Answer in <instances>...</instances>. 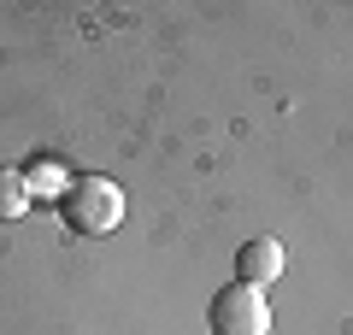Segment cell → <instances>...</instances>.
<instances>
[{"instance_id":"obj_3","label":"cell","mask_w":353,"mask_h":335,"mask_svg":"<svg viewBox=\"0 0 353 335\" xmlns=\"http://www.w3.org/2000/svg\"><path fill=\"white\" fill-rule=\"evenodd\" d=\"M277 276H283V247L271 236H253V241L236 247V283L265 288V283H277Z\"/></svg>"},{"instance_id":"obj_4","label":"cell","mask_w":353,"mask_h":335,"mask_svg":"<svg viewBox=\"0 0 353 335\" xmlns=\"http://www.w3.org/2000/svg\"><path fill=\"white\" fill-rule=\"evenodd\" d=\"M30 212V176L18 165H0V223H12Z\"/></svg>"},{"instance_id":"obj_1","label":"cell","mask_w":353,"mask_h":335,"mask_svg":"<svg viewBox=\"0 0 353 335\" xmlns=\"http://www.w3.org/2000/svg\"><path fill=\"white\" fill-rule=\"evenodd\" d=\"M65 223H71L77 236H112L118 223H124V188L112 176H77L59 200Z\"/></svg>"},{"instance_id":"obj_5","label":"cell","mask_w":353,"mask_h":335,"mask_svg":"<svg viewBox=\"0 0 353 335\" xmlns=\"http://www.w3.org/2000/svg\"><path fill=\"white\" fill-rule=\"evenodd\" d=\"M24 176L36 183V194H48V188L59 183V165H53V159H41V165H36V159H30V171H24Z\"/></svg>"},{"instance_id":"obj_2","label":"cell","mask_w":353,"mask_h":335,"mask_svg":"<svg viewBox=\"0 0 353 335\" xmlns=\"http://www.w3.org/2000/svg\"><path fill=\"white\" fill-rule=\"evenodd\" d=\"M206 323H212V335H271V306H265L259 288L230 283V288H218V294H212Z\"/></svg>"}]
</instances>
